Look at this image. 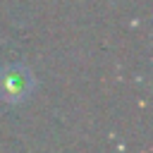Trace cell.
<instances>
[{"instance_id":"cell-1","label":"cell","mask_w":153,"mask_h":153,"mask_svg":"<svg viewBox=\"0 0 153 153\" xmlns=\"http://www.w3.org/2000/svg\"><path fill=\"white\" fill-rule=\"evenodd\" d=\"M33 88V74L24 65H7L0 69V98L10 103L24 100Z\"/></svg>"}]
</instances>
